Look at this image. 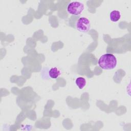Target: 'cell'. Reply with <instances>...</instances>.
I'll use <instances>...</instances> for the list:
<instances>
[{
  "label": "cell",
  "instance_id": "5b68a950",
  "mask_svg": "<svg viewBox=\"0 0 131 131\" xmlns=\"http://www.w3.org/2000/svg\"><path fill=\"white\" fill-rule=\"evenodd\" d=\"M49 75L52 79H57L61 75L60 70L57 67L51 68L49 71Z\"/></svg>",
  "mask_w": 131,
  "mask_h": 131
},
{
  "label": "cell",
  "instance_id": "277c9868",
  "mask_svg": "<svg viewBox=\"0 0 131 131\" xmlns=\"http://www.w3.org/2000/svg\"><path fill=\"white\" fill-rule=\"evenodd\" d=\"M121 13L119 11L117 10H112L110 13V19L114 23L118 22L121 18Z\"/></svg>",
  "mask_w": 131,
  "mask_h": 131
},
{
  "label": "cell",
  "instance_id": "3957f363",
  "mask_svg": "<svg viewBox=\"0 0 131 131\" xmlns=\"http://www.w3.org/2000/svg\"><path fill=\"white\" fill-rule=\"evenodd\" d=\"M76 29L81 32H87L91 28L90 20L85 17H80L76 23Z\"/></svg>",
  "mask_w": 131,
  "mask_h": 131
},
{
  "label": "cell",
  "instance_id": "7a4b0ae2",
  "mask_svg": "<svg viewBox=\"0 0 131 131\" xmlns=\"http://www.w3.org/2000/svg\"><path fill=\"white\" fill-rule=\"evenodd\" d=\"M84 9V4L79 1L71 2L67 7V12L73 15H80Z\"/></svg>",
  "mask_w": 131,
  "mask_h": 131
},
{
  "label": "cell",
  "instance_id": "6da1fadb",
  "mask_svg": "<svg viewBox=\"0 0 131 131\" xmlns=\"http://www.w3.org/2000/svg\"><path fill=\"white\" fill-rule=\"evenodd\" d=\"M117 64V59L116 56L111 53L101 55L98 60L99 66L103 70H113L116 67Z\"/></svg>",
  "mask_w": 131,
  "mask_h": 131
},
{
  "label": "cell",
  "instance_id": "8992f818",
  "mask_svg": "<svg viewBox=\"0 0 131 131\" xmlns=\"http://www.w3.org/2000/svg\"><path fill=\"white\" fill-rule=\"evenodd\" d=\"M75 83L78 88L80 90L83 89L86 84V80L82 77H79L76 78Z\"/></svg>",
  "mask_w": 131,
  "mask_h": 131
}]
</instances>
